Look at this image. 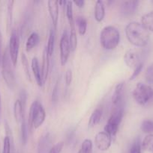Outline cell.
<instances>
[{
  "instance_id": "cell-17",
  "label": "cell",
  "mask_w": 153,
  "mask_h": 153,
  "mask_svg": "<svg viewBox=\"0 0 153 153\" xmlns=\"http://www.w3.org/2000/svg\"><path fill=\"white\" fill-rule=\"evenodd\" d=\"M51 137L49 133L41 137L39 140L38 153H48L50 150Z\"/></svg>"
},
{
  "instance_id": "cell-21",
  "label": "cell",
  "mask_w": 153,
  "mask_h": 153,
  "mask_svg": "<svg viewBox=\"0 0 153 153\" xmlns=\"http://www.w3.org/2000/svg\"><path fill=\"white\" fill-rule=\"evenodd\" d=\"M40 37L39 35L36 32L32 33L29 37L27 39L26 43V52H30L34 47L37 46L38 43H39Z\"/></svg>"
},
{
  "instance_id": "cell-12",
  "label": "cell",
  "mask_w": 153,
  "mask_h": 153,
  "mask_svg": "<svg viewBox=\"0 0 153 153\" xmlns=\"http://www.w3.org/2000/svg\"><path fill=\"white\" fill-rule=\"evenodd\" d=\"M124 93V82H120L117 84L115 87L114 92L112 97V103L115 108L123 105V97Z\"/></svg>"
},
{
  "instance_id": "cell-30",
  "label": "cell",
  "mask_w": 153,
  "mask_h": 153,
  "mask_svg": "<svg viewBox=\"0 0 153 153\" xmlns=\"http://www.w3.org/2000/svg\"><path fill=\"white\" fill-rule=\"evenodd\" d=\"M21 61H22V68H23L24 71H25L26 76L28 80H29L31 82V76H30L29 68H28V62L26 56V55L24 53L21 54Z\"/></svg>"
},
{
  "instance_id": "cell-41",
  "label": "cell",
  "mask_w": 153,
  "mask_h": 153,
  "mask_svg": "<svg viewBox=\"0 0 153 153\" xmlns=\"http://www.w3.org/2000/svg\"><path fill=\"white\" fill-rule=\"evenodd\" d=\"M1 95H0V117H1Z\"/></svg>"
},
{
  "instance_id": "cell-27",
  "label": "cell",
  "mask_w": 153,
  "mask_h": 153,
  "mask_svg": "<svg viewBox=\"0 0 153 153\" xmlns=\"http://www.w3.org/2000/svg\"><path fill=\"white\" fill-rule=\"evenodd\" d=\"M140 128L142 132L146 133V134H153V120H146L142 121Z\"/></svg>"
},
{
  "instance_id": "cell-28",
  "label": "cell",
  "mask_w": 153,
  "mask_h": 153,
  "mask_svg": "<svg viewBox=\"0 0 153 153\" xmlns=\"http://www.w3.org/2000/svg\"><path fill=\"white\" fill-rule=\"evenodd\" d=\"M69 40H70V50L74 52L77 46V37H76V28L70 29V32L69 34Z\"/></svg>"
},
{
  "instance_id": "cell-1",
  "label": "cell",
  "mask_w": 153,
  "mask_h": 153,
  "mask_svg": "<svg viewBox=\"0 0 153 153\" xmlns=\"http://www.w3.org/2000/svg\"><path fill=\"white\" fill-rule=\"evenodd\" d=\"M128 40L136 47H144L149 40V31L138 22H131L125 27Z\"/></svg>"
},
{
  "instance_id": "cell-14",
  "label": "cell",
  "mask_w": 153,
  "mask_h": 153,
  "mask_svg": "<svg viewBox=\"0 0 153 153\" xmlns=\"http://www.w3.org/2000/svg\"><path fill=\"white\" fill-rule=\"evenodd\" d=\"M49 67H50V56L48 54L46 47L44 49L43 55H42V67H41V74L43 83L45 84L49 75Z\"/></svg>"
},
{
  "instance_id": "cell-3",
  "label": "cell",
  "mask_w": 153,
  "mask_h": 153,
  "mask_svg": "<svg viewBox=\"0 0 153 153\" xmlns=\"http://www.w3.org/2000/svg\"><path fill=\"white\" fill-rule=\"evenodd\" d=\"M46 118V112L40 102L34 101L31 105L28 114V127L31 128H38L41 126Z\"/></svg>"
},
{
  "instance_id": "cell-2",
  "label": "cell",
  "mask_w": 153,
  "mask_h": 153,
  "mask_svg": "<svg viewBox=\"0 0 153 153\" xmlns=\"http://www.w3.org/2000/svg\"><path fill=\"white\" fill-rule=\"evenodd\" d=\"M120 34L118 30L112 25H108L102 29L100 35L101 46L106 50H112L119 44Z\"/></svg>"
},
{
  "instance_id": "cell-22",
  "label": "cell",
  "mask_w": 153,
  "mask_h": 153,
  "mask_svg": "<svg viewBox=\"0 0 153 153\" xmlns=\"http://www.w3.org/2000/svg\"><path fill=\"white\" fill-rule=\"evenodd\" d=\"M102 117V111L100 108H96L94 111L92 112V115L90 116L89 120H88V126L94 127L100 123V119Z\"/></svg>"
},
{
  "instance_id": "cell-4",
  "label": "cell",
  "mask_w": 153,
  "mask_h": 153,
  "mask_svg": "<svg viewBox=\"0 0 153 153\" xmlns=\"http://www.w3.org/2000/svg\"><path fill=\"white\" fill-rule=\"evenodd\" d=\"M12 62L9 55L8 49L4 51L2 60V75L7 86L13 90L16 86V79L12 69Z\"/></svg>"
},
{
  "instance_id": "cell-33",
  "label": "cell",
  "mask_w": 153,
  "mask_h": 153,
  "mask_svg": "<svg viewBox=\"0 0 153 153\" xmlns=\"http://www.w3.org/2000/svg\"><path fill=\"white\" fill-rule=\"evenodd\" d=\"M142 146H141V142L140 138H136L130 147V153H141Z\"/></svg>"
},
{
  "instance_id": "cell-37",
  "label": "cell",
  "mask_w": 153,
  "mask_h": 153,
  "mask_svg": "<svg viewBox=\"0 0 153 153\" xmlns=\"http://www.w3.org/2000/svg\"><path fill=\"white\" fill-rule=\"evenodd\" d=\"M72 78H73V74H72V71L70 70H68L65 73V76H64V79H65V84L66 86L69 87L70 85V83L72 82Z\"/></svg>"
},
{
  "instance_id": "cell-31",
  "label": "cell",
  "mask_w": 153,
  "mask_h": 153,
  "mask_svg": "<svg viewBox=\"0 0 153 153\" xmlns=\"http://www.w3.org/2000/svg\"><path fill=\"white\" fill-rule=\"evenodd\" d=\"M14 3V1H9L8 3V29L10 28L12 25Z\"/></svg>"
},
{
  "instance_id": "cell-29",
  "label": "cell",
  "mask_w": 153,
  "mask_h": 153,
  "mask_svg": "<svg viewBox=\"0 0 153 153\" xmlns=\"http://www.w3.org/2000/svg\"><path fill=\"white\" fill-rule=\"evenodd\" d=\"M21 140L23 144H26L28 140V125L26 123V120H24L22 123H21Z\"/></svg>"
},
{
  "instance_id": "cell-42",
  "label": "cell",
  "mask_w": 153,
  "mask_h": 153,
  "mask_svg": "<svg viewBox=\"0 0 153 153\" xmlns=\"http://www.w3.org/2000/svg\"><path fill=\"white\" fill-rule=\"evenodd\" d=\"M153 102V98H152V102Z\"/></svg>"
},
{
  "instance_id": "cell-40",
  "label": "cell",
  "mask_w": 153,
  "mask_h": 153,
  "mask_svg": "<svg viewBox=\"0 0 153 153\" xmlns=\"http://www.w3.org/2000/svg\"><path fill=\"white\" fill-rule=\"evenodd\" d=\"M0 57H1V34H0Z\"/></svg>"
},
{
  "instance_id": "cell-20",
  "label": "cell",
  "mask_w": 153,
  "mask_h": 153,
  "mask_svg": "<svg viewBox=\"0 0 153 153\" xmlns=\"http://www.w3.org/2000/svg\"><path fill=\"white\" fill-rule=\"evenodd\" d=\"M66 9V16H67L68 21L70 29L75 28V19L74 18L73 13V2L70 1H66L65 4Z\"/></svg>"
},
{
  "instance_id": "cell-5",
  "label": "cell",
  "mask_w": 153,
  "mask_h": 153,
  "mask_svg": "<svg viewBox=\"0 0 153 153\" xmlns=\"http://www.w3.org/2000/svg\"><path fill=\"white\" fill-rule=\"evenodd\" d=\"M134 99L140 105H146L151 102L153 98V89L148 85L138 83L132 93Z\"/></svg>"
},
{
  "instance_id": "cell-6",
  "label": "cell",
  "mask_w": 153,
  "mask_h": 153,
  "mask_svg": "<svg viewBox=\"0 0 153 153\" xmlns=\"http://www.w3.org/2000/svg\"><path fill=\"white\" fill-rule=\"evenodd\" d=\"M124 116V108L123 105L115 108V110L110 117L107 123L104 127V131L111 137H115L117 134L120 123Z\"/></svg>"
},
{
  "instance_id": "cell-15",
  "label": "cell",
  "mask_w": 153,
  "mask_h": 153,
  "mask_svg": "<svg viewBox=\"0 0 153 153\" xmlns=\"http://www.w3.org/2000/svg\"><path fill=\"white\" fill-rule=\"evenodd\" d=\"M24 107L22 105L20 100L18 99L15 101L14 105V115L15 120L17 123H21L25 120L24 118Z\"/></svg>"
},
{
  "instance_id": "cell-13",
  "label": "cell",
  "mask_w": 153,
  "mask_h": 153,
  "mask_svg": "<svg viewBox=\"0 0 153 153\" xmlns=\"http://www.w3.org/2000/svg\"><path fill=\"white\" fill-rule=\"evenodd\" d=\"M48 10L54 29L56 28L58 19V1L56 0H50L47 2Z\"/></svg>"
},
{
  "instance_id": "cell-34",
  "label": "cell",
  "mask_w": 153,
  "mask_h": 153,
  "mask_svg": "<svg viewBox=\"0 0 153 153\" xmlns=\"http://www.w3.org/2000/svg\"><path fill=\"white\" fill-rule=\"evenodd\" d=\"M145 79L147 83L153 84V64L148 66L145 73Z\"/></svg>"
},
{
  "instance_id": "cell-32",
  "label": "cell",
  "mask_w": 153,
  "mask_h": 153,
  "mask_svg": "<svg viewBox=\"0 0 153 153\" xmlns=\"http://www.w3.org/2000/svg\"><path fill=\"white\" fill-rule=\"evenodd\" d=\"M11 137L8 134L5 136L3 142V150L2 153H10L11 149Z\"/></svg>"
},
{
  "instance_id": "cell-23",
  "label": "cell",
  "mask_w": 153,
  "mask_h": 153,
  "mask_svg": "<svg viewBox=\"0 0 153 153\" xmlns=\"http://www.w3.org/2000/svg\"><path fill=\"white\" fill-rule=\"evenodd\" d=\"M75 25L77 27L78 32L80 35H84L86 32L87 21L85 17L82 16H76L75 19Z\"/></svg>"
},
{
  "instance_id": "cell-24",
  "label": "cell",
  "mask_w": 153,
  "mask_h": 153,
  "mask_svg": "<svg viewBox=\"0 0 153 153\" xmlns=\"http://www.w3.org/2000/svg\"><path fill=\"white\" fill-rule=\"evenodd\" d=\"M142 149L153 153V134H147L141 143Z\"/></svg>"
},
{
  "instance_id": "cell-18",
  "label": "cell",
  "mask_w": 153,
  "mask_h": 153,
  "mask_svg": "<svg viewBox=\"0 0 153 153\" xmlns=\"http://www.w3.org/2000/svg\"><path fill=\"white\" fill-rule=\"evenodd\" d=\"M94 19L97 22H101L105 16V7L104 2L100 0H98L94 5Z\"/></svg>"
},
{
  "instance_id": "cell-7",
  "label": "cell",
  "mask_w": 153,
  "mask_h": 153,
  "mask_svg": "<svg viewBox=\"0 0 153 153\" xmlns=\"http://www.w3.org/2000/svg\"><path fill=\"white\" fill-rule=\"evenodd\" d=\"M143 54L142 51L138 49H130L125 52L124 55V61L126 65L130 69L134 70L142 62Z\"/></svg>"
},
{
  "instance_id": "cell-39",
  "label": "cell",
  "mask_w": 153,
  "mask_h": 153,
  "mask_svg": "<svg viewBox=\"0 0 153 153\" xmlns=\"http://www.w3.org/2000/svg\"><path fill=\"white\" fill-rule=\"evenodd\" d=\"M74 3L77 6L80 8L83 7L84 4H85V1L84 0H76V1H74Z\"/></svg>"
},
{
  "instance_id": "cell-38",
  "label": "cell",
  "mask_w": 153,
  "mask_h": 153,
  "mask_svg": "<svg viewBox=\"0 0 153 153\" xmlns=\"http://www.w3.org/2000/svg\"><path fill=\"white\" fill-rule=\"evenodd\" d=\"M58 81H57V82L56 83L55 87H54L53 91H52V100L53 101V102H56L57 100H58Z\"/></svg>"
},
{
  "instance_id": "cell-16",
  "label": "cell",
  "mask_w": 153,
  "mask_h": 153,
  "mask_svg": "<svg viewBox=\"0 0 153 153\" xmlns=\"http://www.w3.org/2000/svg\"><path fill=\"white\" fill-rule=\"evenodd\" d=\"M32 70L33 72V74H34V79H35L36 82H37L38 85L40 87H41L44 85L43 83V79H42V74L41 71H40V66H39V62L37 58H33L32 60Z\"/></svg>"
},
{
  "instance_id": "cell-36",
  "label": "cell",
  "mask_w": 153,
  "mask_h": 153,
  "mask_svg": "<svg viewBox=\"0 0 153 153\" xmlns=\"http://www.w3.org/2000/svg\"><path fill=\"white\" fill-rule=\"evenodd\" d=\"M142 67H143V64H140L137 67H136V68L134 70L133 73H132V75L130 76V80H134L135 78L137 77L138 75H139L140 73V72L142 71Z\"/></svg>"
},
{
  "instance_id": "cell-26",
  "label": "cell",
  "mask_w": 153,
  "mask_h": 153,
  "mask_svg": "<svg viewBox=\"0 0 153 153\" xmlns=\"http://www.w3.org/2000/svg\"><path fill=\"white\" fill-rule=\"evenodd\" d=\"M92 142L90 139H86L82 141L80 149L78 153H92Z\"/></svg>"
},
{
  "instance_id": "cell-10",
  "label": "cell",
  "mask_w": 153,
  "mask_h": 153,
  "mask_svg": "<svg viewBox=\"0 0 153 153\" xmlns=\"http://www.w3.org/2000/svg\"><path fill=\"white\" fill-rule=\"evenodd\" d=\"M112 137L105 131H100L95 135L94 143L99 150L106 151L111 146Z\"/></svg>"
},
{
  "instance_id": "cell-25",
  "label": "cell",
  "mask_w": 153,
  "mask_h": 153,
  "mask_svg": "<svg viewBox=\"0 0 153 153\" xmlns=\"http://www.w3.org/2000/svg\"><path fill=\"white\" fill-rule=\"evenodd\" d=\"M54 46H55V31H54V28H51L50 31L49 37H48L47 46H46L50 57L52 56L53 54Z\"/></svg>"
},
{
  "instance_id": "cell-19",
  "label": "cell",
  "mask_w": 153,
  "mask_h": 153,
  "mask_svg": "<svg viewBox=\"0 0 153 153\" xmlns=\"http://www.w3.org/2000/svg\"><path fill=\"white\" fill-rule=\"evenodd\" d=\"M141 24L148 31L153 32V10L146 13L141 18Z\"/></svg>"
},
{
  "instance_id": "cell-9",
  "label": "cell",
  "mask_w": 153,
  "mask_h": 153,
  "mask_svg": "<svg viewBox=\"0 0 153 153\" xmlns=\"http://www.w3.org/2000/svg\"><path fill=\"white\" fill-rule=\"evenodd\" d=\"M59 50H60V61L62 66L65 65L68 60L70 53L71 52L70 46V40H69V34L67 30L63 32L60 39L59 43Z\"/></svg>"
},
{
  "instance_id": "cell-11",
  "label": "cell",
  "mask_w": 153,
  "mask_h": 153,
  "mask_svg": "<svg viewBox=\"0 0 153 153\" xmlns=\"http://www.w3.org/2000/svg\"><path fill=\"white\" fill-rule=\"evenodd\" d=\"M139 7V1L129 0L123 1L120 7V12L124 16H130L134 14Z\"/></svg>"
},
{
  "instance_id": "cell-8",
  "label": "cell",
  "mask_w": 153,
  "mask_h": 153,
  "mask_svg": "<svg viewBox=\"0 0 153 153\" xmlns=\"http://www.w3.org/2000/svg\"><path fill=\"white\" fill-rule=\"evenodd\" d=\"M20 49V37L16 30H13L9 40L8 52L13 66H16L17 63L18 54Z\"/></svg>"
},
{
  "instance_id": "cell-35",
  "label": "cell",
  "mask_w": 153,
  "mask_h": 153,
  "mask_svg": "<svg viewBox=\"0 0 153 153\" xmlns=\"http://www.w3.org/2000/svg\"><path fill=\"white\" fill-rule=\"evenodd\" d=\"M63 146H64V143L63 142H59V143L54 145L52 147H51L50 150L49 151L48 153H61L63 149Z\"/></svg>"
}]
</instances>
